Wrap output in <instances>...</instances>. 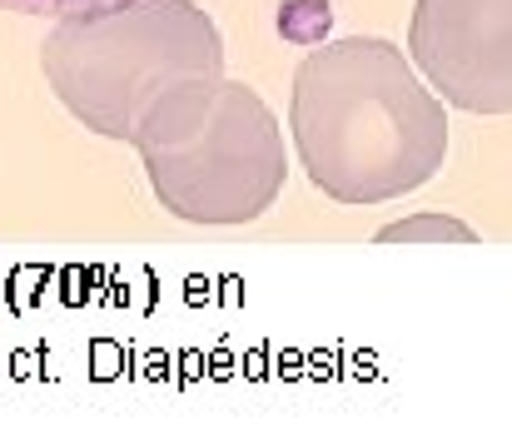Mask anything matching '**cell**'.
Instances as JSON below:
<instances>
[{
  "label": "cell",
  "instance_id": "obj_5",
  "mask_svg": "<svg viewBox=\"0 0 512 447\" xmlns=\"http://www.w3.org/2000/svg\"><path fill=\"white\" fill-rule=\"evenodd\" d=\"M428 239H448V244H473L478 234L453 219V214H413V219H398L388 229H378V244H428Z\"/></svg>",
  "mask_w": 512,
  "mask_h": 447
},
{
  "label": "cell",
  "instance_id": "obj_7",
  "mask_svg": "<svg viewBox=\"0 0 512 447\" xmlns=\"http://www.w3.org/2000/svg\"><path fill=\"white\" fill-rule=\"evenodd\" d=\"M125 0H0V10L10 15H45V20H75V15H95Z\"/></svg>",
  "mask_w": 512,
  "mask_h": 447
},
{
  "label": "cell",
  "instance_id": "obj_2",
  "mask_svg": "<svg viewBox=\"0 0 512 447\" xmlns=\"http://www.w3.org/2000/svg\"><path fill=\"white\" fill-rule=\"evenodd\" d=\"M40 65L85 130L135 145L140 120L174 85L224 75V40L194 0H125L55 20Z\"/></svg>",
  "mask_w": 512,
  "mask_h": 447
},
{
  "label": "cell",
  "instance_id": "obj_3",
  "mask_svg": "<svg viewBox=\"0 0 512 447\" xmlns=\"http://www.w3.org/2000/svg\"><path fill=\"white\" fill-rule=\"evenodd\" d=\"M160 204L189 224H249L284 189V135L274 110L234 80H184L140 120Z\"/></svg>",
  "mask_w": 512,
  "mask_h": 447
},
{
  "label": "cell",
  "instance_id": "obj_4",
  "mask_svg": "<svg viewBox=\"0 0 512 447\" xmlns=\"http://www.w3.org/2000/svg\"><path fill=\"white\" fill-rule=\"evenodd\" d=\"M408 55L443 105L512 115V0H418Z\"/></svg>",
  "mask_w": 512,
  "mask_h": 447
},
{
  "label": "cell",
  "instance_id": "obj_1",
  "mask_svg": "<svg viewBox=\"0 0 512 447\" xmlns=\"http://www.w3.org/2000/svg\"><path fill=\"white\" fill-rule=\"evenodd\" d=\"M289 130L314 189L339 204H388L423 189L448 154L438 90L383 35H343L294 70Z\"/></svg>",
  "mask_w": 512,
  "mask_h": 447
},
{
  "label": "cell",
  "instance_id": "obj_6",
  "mask_svg": "<svg viewBox=\"0 0 512 447\" xmlns=\"http://www.w3.org/2000/svg\"><path fill=\"white\" fill-rule=\"evenodd\" d=\"M329 25H334L329 0H289V5L279 10V30H284V40H294V45H304V50L329 45V40H324Z\"/></svg>",
  "mask_w": 512,
  "mask_h": 447
}]
</instances>
